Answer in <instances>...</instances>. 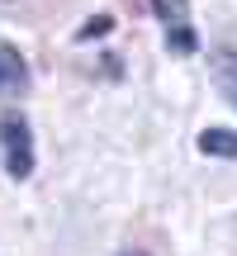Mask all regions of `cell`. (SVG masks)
Returning a JSON list of instances; mask_svg holds the SVG:
<instances>
[{
  "label": "cell",
  "instance_id": "6da1fadb",
  "mask_svg": "<svg viewBox=\"0 0 237 256\" xmlns=\"http://www.w3.org/2000/svg\"><path fill=\"white\" fill-rule=\"evenodd\" d=\"M0 147H5V171L14 180L34 176V133H28V124L19 114H5L0 119Z\"/></svg>",
  "mask_w": 237,
  "mask_h": 256
},
{
  "label": "cell",
  "instance_id": "7a4b0ae2",
  "mask_svg": "<svg viewBox=\"0 0 237 256\" xmlns=\"http://www.w3.org/2000/svg\"><path fill=\"white\" fill-rule=\"evenodd\" d=\"M209 76H214V86L223 90V100L237 110V48H214V57H209Z\"/></svg>",
  "mask_w": 237,
  "mask_h": 256
},
{
  "label": "cell",
  "instance_id": "3957f363",
  "mask_svg": "<svg viewBox=\"0 0 237 256\" xmlns=\"http://www.w3.org/2000/svg\"><path fill=\"white\" fill-rule=\"evenodd\" d=\"M24 86H28V66H24V57H19L10 43H0V100H5V95H19Z\"/></svg>",
  "mask_w": 237,
  "mask_h": 256
},
{
  "label": "cell",
  "instance_id": "277c9868",
  "mask_svg": "<svg viewBox=\"0 0 237 256\" xmlns=\"http://www.w3.org/2000/svg\"><path fill=\"white\" fill-rule=\"evenodd\" d=\"M200 152H209V156H237V133H228V128H204V133H200Z\"/></svg>",
  "mask_w": 237,
  "mask_h": 256
},
{
  "label": "cell",
  "instance_id": "5b68a950",
  "mask_svg": "<svg viewBox=\"0 0 237 256\" xmlns=\"http://www.w3.org/2000/svg\"><path fill=\"white\" fill-rule=\"evenodd\" d=\"M166 43H171V52H194V34H190V28H185V24H171V38H166Z\"/></svg>",
  "mask_w": 237,
  "mask_h": 256
},
{
  "label": "cell",
  "instance_id": "8992f818",
  "mask_svg": "<svg viewBox=\"0 0 237 256\" xmlns=\"http://www.w3.org/2000/svg\"><path fill=\"white\" fill-rule=\"evenodd\" d=\"M156 10L166 24H185V0H156Z\"/></svg>",
  "mask_w": 237,
  "mask_h": 256
},
{
  "label": "cell",
  "instance_id": "52a82bcc",
  "mask_svg": "<svg viewBox=\"0 0 237 256\" xmlns=\"http://www.w3.org/2000/svg\"><path fill=\"white\" fill-rule=\"evenodd\" d=\"M95 34H110V19H90V24L81 28V38H95Z\"/></svg>",
  "mask_w": 237,
  "mask_h": 256
}]
</instances>
